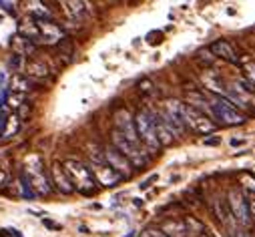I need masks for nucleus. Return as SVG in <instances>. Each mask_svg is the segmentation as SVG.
<instances>
[{
	"label": "nucleus",
	"mask_w": 255,
	"mask_h": 237,
	"mask_svg": "<svg viewBox=\"0 0 255 237\" xmlns=\"http://www.w3.org/2000/svg\"><path fill=\"white\" fill-rule=\"evenodd\" d=\"M50 183L60 191V193H65V195H71L75 189L69 181V177L65 173V169H62V163H52V169H50Z\"/></svg>",
	"instance_id": "nucleus-12"
},
{
	"label": "nucleus",
	"mask_w": 255,
	"mask_h": 237,
	"mask_svg": "<svg viewBox=\"0 0 255 237\" xmlns=\"http://www.w3.org/2000/svg\"><path fill=\"white\" fill-rule=\"evenodd\" d=\"M135 131H137V137H139V143L143 145L145 151L149 153H159L163 147L157 139V131H155V123H153V115L151 111H139L135 117Z\"/></svg>",
	"instance_id": "nucleus-2"
},
{
	"label": "nucleus",
	"mask_w": 255,
	"mask_h": 237,
	"mask_svg": "<svg viewBox=\"0 0 255 237\" xmlns=\"http://www.w3.org/2000/svg\"><path fill=\"white\" fill-rule=\"evenodd\" d=\"M20 189H22V197H24V199H34V197H36L34 191H32V187H30V181H28L26 171H20Z\"/></svg>",
	"instance_id": "nucleus-21"
},
{
	"label": "nucleus",
	"mask_w": 255,
	"mask_h": 237,
	"mask_svg": "<svg viewBox=\"0 0 255 237\" xmlns=\"http://www.w3.org/2000/svg\"><path fill=\"white\" fill-rule=\"evenodd\" d=\"M26 175H28V181H30L34 195H50V179L38 159H36V167H28Z\"/></svg>",
	"instance_id": "nucleus-8"
},
{
	"label": "nucleus",
	"mask_w": 255,
	"mask_h": 237,
	"mask_svg": "<svg viewBox=\"0 0 255 237\" xmlns=\"http://www.w3.org/2000/svg\"><path fill=\"white\" fill-rule=\"evenodd\" d=\"M245 143V139H231V145L233 147H239V145H243Z\"/></svg>",
	"instance_id": "nucleus-31"
},
{
	"label": "nucleus",
	"mask_w": 255,
	"mask_h": 237,
	"mask_svg": "<svg viewBox=\"0 0 255 237\" xmlns=\"http://www.w3.org/2000/svg\"><path fill=\"white\" fill-rule=\"evenodd\" d=\"M62 6H67L65 8V12L73 18V20H83V16H85V4L83 2H65Z\"/></svg>",
	"instance_id": "nucleus-20"
},
{
	"label": "nucleus",
	"mask_w": 255,
	"mask_h": 237,
	"mask_svg": "<svg viewBox=\"0 0 255 237\" xmlns=\"http://www.w3.org/2000/svg\"><path fill=\"white\" fill-rule=\"evenodd\" d=\"M8 67H10L14 73L22 71V56H18V54H12V56H10V61H8Z\"/></svg>",
	"instance_id": "nucleus-23"
},
{
	"label": "nucleus",
	"mask_w": 255,
	"mask_h": 237,
	"mask_svg": "<svg viewBox=\"0 0 255 237\" xmlns=\"http://www.w3.org/2000/svg\"><path fill=\"white\" fill-rule=\"evenodd\" d=\"M24 73H26V77L28 79H46L48 75H50V71H48V67L42 63V61H26L24 63Z\"/></svg>",
	"instance_id": "nucleus-17"
},
{
	"label": "nucleus",
	"mask_w": 255,
	"mask_h": 237,
	"mask_svg": "<svg viewBox=\"0 0 255 237\" xmlns=\"http://www.w3.org/2000/svg\"><path fill=\"white\" fill-rule=\"evenodd\" d=\"M4 183H6V171L0 167V185H4Z\"/></svg>",
	"instance_id": "nucleus-29"
},
{
	"label": "nucleus",
	"mask_w": 255,
	"mask_h": 237,
	"mask_svg": "<svg viewBox=\"0 0 255 237\" xmlns=\"http://www.w3.org/2000/svg\"><path fill=\"white\" fill-rule=\"evenodd\" d=\"M227 205H229V211H231V215L237 219L239 225H243V227H249V225H251L249 201H247V197H245V191H241V189H233V191L229 193V201H227Z\"/></svg>",
	"instance_id": "nucleus-6"
},
{
	"label": "nucleus",
	"mask_w": 255,
	"mask_h": 237,
	"mask_svg": "<svg viewBox=\"0 0 255 237\" xmlns=\"http://www.w3.org/2000/svg\"><path fill=\"white\" fill-rule=\"evenodd\" d=\"M151 115H153V123H155V131H157V139L161 147H169L179 135L173 131V127L165 121V117L161 113H151Z\"/></svg>",
	"instance_id": "nucleus-11"
},
{
	"label": "nucleus",
	"mask_w": 255,
	"mask_h": 237,
	"mask_svg": "<svg viewBox=\"0 0 255 237\" xmlns=\"http://www.w3.org/2000/svg\"><path fill=\"white\" fill-rule=\"evenodd\" d=\"M62 169H65L69 181L73 185V189H77L83 195H93L97 191V181L89 169V165L77 161V159H67L62 163Z\"/></svg>",
	"instance_id": "nucleus-1"
},
{
	"label": "nucleus",
	"mask_w": 255,
	"mask_h": 237,
	"mask_svg": "<svg viewBox=\"0 0 255 237\" xmlns=\"http://www.w3.org/2000/svg\"><path fill=\"white\" fill-rule=\"evenodd\" d=\"M249 215H251V223L255 225V193H253V197L249 201Z\"/></svg>",
	"instance_id": "nucleus-26"
},
{
	"label": "nucleus",
	"mask_w": 255,
	"mask_h": 237,
	"mask_svg": "<svg viewBox=\"0 0 255 237\" xmlns=\"http://www.w3.org/2000/svg\"><path fill=\"white\" fill-rule=\"evenodd\" d=\"M0 8L6 10L8 14H14V2H4V0H0Z\"/></svg>",
	"instance_id": "nucleus-25"
},
{
	"label": "nucleus",
	"mask_w": 255,
	"mask_h": 237,
	"mask_svg": "<svg viewBox=\"0 0 255 237\" xmlns=\"http://www.w3.org/2000/svg\"><path fill=\"white\" fill-rule=\"evenodd\" d=\"M209 50H211V54H215L217 58H223V61H227V63H237V52H235L233 44L229 40H225V38L215 40L209 46Z\"/></svg>",
	"instance_id": "nucleus-13"
},
{
	"label": "nucleus",
	"mask_w": 255,
	"mask_h": 237,
	"mask_svg": "<svg viewBox=\"0 0 255 237\" xmlns=\"http://www.w3.org/2000/svg\"><path fill=\"white\" fill-rule=\"evenodd\" d=\"M209 105H211L213 117L219 118V121H223L225 125L239 127V125L247 123V117H245L233 103H229L223 95H211V97H209Z\"/></svg>",
	"instance_id": "nucleus-3"
},
{
	"label": "nucleus",
	"mask_w": 255,
	"mask_h": 237,
	"mask_svg": "<svg viewBox=\"0 0 255 237\" xmlns=\"http://www.w3.org/2000/svg\"><path fill=\"white\" fill-rule=\"evenodd\" d=\"M89 169H91V173H93V177H95L97 185H103V187H115V185H119V183L123 181L121 177H119L107 163H97V165H91Z\"/></svg>",
	"instance_id": "nucleus-10"
},
{
	"label": "nucleus",
	"mask_w": 255,
	"mask_h": 237,
	"mask_svg": "<svg viewBox=\"0 0 255 237\" xmlns=\"http://www.w3.org/2000/svg\"><path fill=\"white\" fill-rule=\"evenodd\" d=\"M153 181H157V175H153V177H151V179H147V181H143V183H141L139 187H141V189H147V187H149V185H151Z\"/></svg>",
	"instance_id": "nucleus-28"
},
{
	"label": "nucleus",
	"mask_w": 255,
	"mask_h": 237,
	"mask_svg": "<svg viewBox=\"0 0 255 237\" xmlns=\"http://www.w3.org/2000/svg\"><path fill=\"white\" fill-rule=\"evenodd\" d=\"M18 36L26 38V40H28V42H32V44H40L38 24H36V20H34L32 16H30V18L20 20V24H18Z\"/></svg>",
	"instance_id": "nucleus-14"
},
{
	"label": "nucleus",
	"mask_w": 255,
	"mask_h": 237,
	"mask_svg": "<svg viewBox=\"0 0 255 237\" xmlns=\"http://www.w3.org/2000/svg\"><path fill=\"white\" fill-rule=\"evenodd\" d=\"M10 46L14 48V54H18V56H22V58L34 54V50H36V44L28 42V40L22 38V36H14L12 42H10Z\"/></svg>",
	"instance_id": "nucleus-18"
},
{
	"label": "nucleus",
	"mask_w": 255,
	"mask_h": 237,
	"mask_svg": "<svg viewBox=\"0 0 255 237\" xmlns=\"http://www.w3.org/2000/svg\"><path fill=\"white\" fill-rule=\"evenodd\" d=\"M219 143H221L219 137H213V139H207V141H205V145H219Z\"/></svg>",
	"instance_id": "nucleus-30"
},
{
	"label": "nucleus",
	"mask_w": 255,
	"mask_h": 237,
	"mask_svg": "<svg viewBox=\"0 0 255 237\" xmlns=\"http://www.w3.org/2000/svg\"><path fill=\"white\" fill-rule=\"evenodd\" d=\"M0 237H20V235L14 229H4V231H0Z\"/></svg>",
	"instance_id": "nucleus-27"
},
{
	"label": "nucleus",
	"mask_w": 255,
	"mask_h": 237,
	"mask_svg": "<svg viewBox=\"0 0 255 237\" xmlns=\"http://www.w3.org/2000/svg\"><path fill=\"white\" fill-rule=\"evenodd\" d=\"M203 235H205V237H213V235H211V233H207V231H203Z\"/></svg>",
	"instance_id": "nucleus-32"
},
{
	"label": "nucleus",
	"mask_w": 255,
	"mask_h": 237,
	"mask_svg": "<svg viewBox=\"0 0 255 237\" xmlns=\"http://www.w3.org/2000/svg\"><path fill=\"white\" fill-rule=\"evenodd\" d=\"M24 103V97L22 95H12L10 99H8V107L10 109H16V107H20Z\"/></svg>",
	"instance_id": "nucleus-24"
},
{
	"label": "nucleus",
	"mask_w": 255,
	"mask_h": 237,
	"mask_svg": "<svg viewBox=\"0 0 255 237\" xmlns=\"http://www.w3.org/2000/svg\"><path fill=\"white\" fill-rule=\"evenodd\" d=\"M183 121L187 129L197 135H209L213 131V121H209V117L187 103H183Z\"/></svg>",
	"instance_id": "nucleus-5"
},
{
	"label": "nucleus",
	"mask_w": 255,
	"mask_h": 237,
	"mask_svg": "<svg viewBox=\"0 0 255 237\" xmlns=\"http://www.w3.org/2000/svg\"><path fill=\"white\" fill-rule=\"evenodd\" d=\"M34 87H36V81L28 79L26 75H14V77L10 79V85H8V89H10L12 93H16V95H24V93L32 91Z\"/></svg>",
	"instance_id": "nucleus-16"
},
{
	"label": "nucleus",
	"mask_w": 255,
	"mask_h": 237,
	"mask_svg": "<svg viewBox=\"0 0 255 237\" xmlns=\"http://www.w3.org/2000/svg\"><path fill=\"white\" fill-rule=\"evenodd\" d=\"M111 139H113V147L131 163V167L133 169H143L147 163H149V157H147V153H145V149L141 147V145H135V143H131V141H127L121 133H117V131H113L111 133Z\"/></svg>",
	"instance_id": "nucleus-4"
},
{
	"label": "nucleus",
	"mask_w": 255,
	"mask_h": 237,
	"mask_svg": "<svg viewBox=\"0 0 255 237\" xmlns=\"http://www.w3.org/2000/svg\"><path fill=\"white\" fill-rule=\"evenodd\" d=\"M40 32V44H60L65 40V32L54 20H36Z\"/></svg>",
	"instance_id": "nucleus-9"
},
{
	"label": "nucleus",
	"mask_w": 255,
	"mask_h": 237,
	"mask_svg": "<svg viewBox=\"0 0 255 237\" xmlns=\"http://www.w3.org/2000/svg\"><path fill=\"white\" fill-rule=\"evenodd\" d=\"M139 237H167L159 227H155V225H151V227H145L141 233H139Z\"/></svg>",
	"instance_id": "nucleus-22"
},
{
	"label": "nucleus",
	"mask_w": 255,
	"mask_h": 237,
	"mask_svg": "<svg viewBox=\"0 0 255 237\" xmlns=\"http://www.w3.org/2000/svg\"><path fill=\"white\" fill-rule=\"evenodd\" d=\"M18 131H20V118H18L16 113H12V115H8V118H6V123L2 125V129H0V137H2V139H10Z\"/></svg>",
	"instance_id": "nucleus-19"
},
{
	"label": "nucleus",
	"mask_w": 255,
	"mask_h": 237,
	"mask_svg": "<svg viewBox=\"0 0 255 237\" xmlns=\"http://www.w3.org/2000/svg\"><path fill=\"white\" fill-rule=\"evenodd\" d=\"M103 157H105V163L121 177V179L125 181V179H129V177L133 175V167H131V163L127 161L113 145H109V147H105L103 149Z\"/></svg>",
	"instance_id": "nucleus-7"
},
{
	"label": "nucleus",
	"mask_w": 255,
	"mask_h": 237,
	"mask_svg": "<svg viewBox=\"0 0 255 237\" xmlns=\"http://www.w3.org/2000/svg\"><path fill=\"white\" fill-rule=\"evenodd\" d=\"M159 229H161L167 237H187V235H189L187 223L181 221V219H169V221H165Z\"/></svg>",
	"instance_id": "nucleus-15"
}]
</instances>
